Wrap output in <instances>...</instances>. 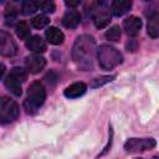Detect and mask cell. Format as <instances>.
Listing matches in <instances>:
<instances>
[{"label": "cell", "instance_id": "7", "mask_svg": "<svg viewBox=\"0 0 159 159\" xmlns=\"http://www.w3.org/2000/svg\"><path fill=\"white\" fill-rule=\"evenodd\" d=\"M157 145L154 138H129L124 143V149L127 153L137 154L140 152H145L153 149Z\"/></svg>", "mask_w": 159, "mask_h": 159}, {"label": "cell", "instance_id": "11", "mask_svg": "<svg viewBox=\"0 0 159 159\" xmlns=\"http://www.w3.org/2000/svg\"><path fill=\"white\" fill-rule=\"evenodd\" d=\"M86 91H87V86L83 82H75L65 89L63 94H65V97L73 99V98H78L81 96H83L86 93Z\"/></svg>", "mask_w": 159, "mask_h": 159}, {"label": "cell", "instance_id": "25", "mask_svg": "<svg viewBox=\"0 0 159 159\" xmlns=\"http://www.w3.org/2000/svg\"><path fill=\"white\" fill-rule=\"evenodd\" d=\"M154 159H159V158H154Z\"/></svg>", "mask_w": 159, "mask_h": 159}, {"label": "cell", "instance_id": "20", "mask_svg": "<svg viewBox=\"0 0 159 159\" xmlns=\"http://www.w3.org/2000/svg\"><path fill=\"white\" fill-rule=\"evenodd\" d=\"M104 36L109 41H118L120 39V29L118 26H112L106 31Z\"/></svg>", "mask_w": 159, "mask_h": 159}, {"label": "cell", "instance_id": "5", "mask_svg": "<svg viewBox=\"0 0 159 159\" xmlns=\"http://www.w3.org/2000/svg\"><path fill=\"white\" fill-rule=\"evenodd\" d=\"M26 77H27L26 70H24L21 67H14L4 80L5 87L15 96H20L21 94V84L26 81Z\"/></svg>", "mask_w": 159, "mask_h": 159}, {"label": "cell", "instance_id": "22", "mask_svg": "<svg viewBox=\"0 0 159 159\" xmlns=\"http://www.w3.org/2000/svg\"><path fill=\"white\" fill-rule=\"evenodd\" d=\"M39 10L42 12H53L55 4L52 1H39Z\"/></svg>", "mask_w": 159, "mask_h": 159}, {"label": "cell", "instance_id": "17", "mask_svg": "<svg viewBox=\"0 0 159 159\" xmlns=\"http://www.w3.org/2000/svg\"><path fill=\"white\" fill-rule=\"evenodd\" d=\"M39 10V1L26 0L21 2V12L24 15H32Z\"/></svg>", "mask_w": 159, "mask_h": 159}, {"label": "cell", "instance_id": "13", "mask_svg": "<svg viewBox=\"0 0 159 159\" xmlns=\"http://www.w3.org/2000/svg\"><path fill=\"white\" fill-rule=\"evenodd\" d=\"M132 7V1L129 0H116L111 4V12L114 16H123Z\"/></svg>", "mask_w": 159, "mask_h": 159}, {"label": "cell", "instance_id": "26", "mask_svg": "<svg viewBox=\"0 0 159 159\" xmlns=\"http://www.w3.org/2000/svg\"><path fill=\"white\" fill-rule=\"evenodd\" d=\"M139 159H140V158H139Z\"/></svg>", "mask_w": 159, "mask_h": 159}, {"label": "cell", "instance_id": "15", "mask_svg": "<svg viewBox=\"0 0 159 159\" xmlns=\"http://www.w3.org/2000/svg\"><path fill=\"white\" fill-rule=\"evenodd\" d=\"M81 22V16L80 12L77 10H68L65 12L63 17H62V24L63 26L68 27V29H75L80 25Z\"/></svg>", "mask_w": 159, "mask_h": 159}, {"label": "cell", "instance_id": "14", "mask_svg": "<svg viewBox=\"0 0 159 159\" xmlns=\"http://www.w3.org/2000/svg\"><path fill=\"white\" fill-rule=\"evenodd\" d=\"M26 47L30 51L35 52L36 55L37 53H42V52L46 51V43H45V41L40 36H37V35L31 36V37H29L26 40Z\"/></svg>", "mask_w": 159, "mask_h": 159}, {"label": "cell", "instance_id": "18", "mask_svg": "<svg viewBox=\"0 0 159 159\" xmlns=\"http://www.w3.org/2000/svg\"><path fill=\"white\" fill-rule=\"evenodd\" d=\"M15 31H16L17 37H20V39H22V40L27 39L29 35H30V27H29V25H27L25 21L17 22V25H16V27H15Z\"/></svg>", "mask_w": 159, "mask_h": 159}, {"label": "cell", "instance_id": "12", "mask_svg": "<svg viewBox=\"0 0 159 159\" xmlns=\"http://www.w3.org/2000/svg\"><path fill=\"white\" fill-rule=\"evenodd\" d=\"M147 32L152 39L159 37V12L154 11L149 15L147 24Z\"/></svg>", "mask_w": 159, "mask_h": 159}, {"label": "cell", "instance_id": "8", "mask_svg": "<svg viewBox=\"0 0 159 159\" xmlns=\"http://www.w3.org/2000/svg\"><path fill=\"white\" fill-rule=\"evenodd\" d=\"M16 43L12 37L4 30L0 31V53L6 57H11L16 53Z\"/></svg>", "mask_w": 159, "mask_h": 159}, {"label": "cell", "instance_id": "10", "mask_svg": "<svg viewBox=\"0 0 159 159\" xmlns=\"http://www.w3.org/2000/svg\"><path fill=\"white\" fill-rule=\"evenodd\" d=\"M123 29L129 36H137L142 29V20L137 16H129L123 22Z\"/></svg>", "mask_w": 159, "mask_h": 159}, {"label": "cell", "instance_id": "6", "mask_svg": "<svg viewBox=\"0 0 159 159\" xmlns=\"http://www.w3.org/2000/svg\"><path fill=\"white\" fill-rule=\"evenodd\" d=\"M19 117V106L14 99L9 97H1L0 99V120L2 124L11 123Z\"/></svg>", "mask_w": 159, "mask_h": 159}, {"label": "cell", "instance_id": "1", "mask_svg": "<svg viewBox=\"0 0 159 159\" xmlns=\"http://www.w3.org/2000/svg\"><path fill=\"white\" fill-rule=\"evenodd\" d=\"M72 60L82 71H92L94 56L97 55L96 41L91 35H81L76 39L72 47Z\"/></svg>", "mask_w": 159, "mask_h": 159}, {"label": "cell", "instance_id": "2", "mask_svg": "<svg viewBox=\"0 0 159 159\" xmlns=\"http://www.w3.org/2000/svg\"><path fill=\"white\" fill-rule=\"evenodd\" d=\"M45 99H46V89L43 84L39 81H35L30 84L27 89V96L26 99L24 101V108L29 114H34L43 104Z\"/></svg>", "mask_w": 159, "mask_h": 159}, {"label": "cell", "instance_id": "4", "mask_svg": "<svg viewBox=\"0 0 159 159\" xmlns=\"http://www.w3.org/2000/svg\"><path fill=\"white\" fill-rule=\"evenodd\" d=\"M89 14L93 19L96 27L103 29L111 22V10L104 1L92 2L89 5Z\"/></svg>", "mask_w": 159, "mask_h": 159}, {"label": "cell", "instance_id": "3", "mask_svg": "<svg viewBox=\"0 0 159 159\" xmlns=\"http://www.w3.org/2000/svg\"><path fill=\"white\" fill-rule=\"evenodd\" d=\"M97 60L103 70H112L122 62V55L116 47L104 43L97 48Z\"/></svg>", "mask_w": 159, "mask_h": 159}, {"label": "cell", "instance_id": "16", "mask_svg": "<svg viewBox=\"0 0 159 159\" xmlns=\"http://www.w3.org/2000/svg\"><path fill=\"white\" fill-rule=\"evenodd\" d=\"M45 37L51 45H61L65 40L63 32L57 27H48L45 32Z\"/></svg>", "mask_w": 159, "mask_h": 159}, {"label": "cell", "instance_id": "21", "mask_svg": "<svg viewBox=\"0 0 159 159\" xmlns=\"http://www.w3.org/2000/svg\"><path fill=\"white\" fill-rule=\"evenodd\" d=\"M5 22H6V25H12L14 22H15V20L17 19V11H16V9L15 7H7L6 10H5Z\"/></svg>", "mask_w": 159, "mask_h": 159}, {"label": "cell", "instance_id": "9", "mask_svg": "<svg viewBox=\"0 0 159 159\" xmlns=\"http://www.w3.org/2000/svg\"><path fill=\"white\" fill-rule=\"evenodd\" d=\"M26 70L30 73H39L46 65V60L45 57L40 56V55H31L29 57H26Z\"/></svg>", "mask_w": 159, "mask_h": 159}, {"label": "cell", "instance_id": "23", "mask_svg": "<svg viewBox=\"0 0 159 159\" xmlns=\"http://www.w3.org/2000/svg\"><path fill=\"white\" fill-rule=\"evenodd\" d=\"M113 80H114V76H104V77H101V78H96V80L92 82L91 87H92V88H97V87H101V86H103V84H106V83L113 81Z\"/></svg>", "mask_w": 159, "mask_h": 159}, {"label": "cell", "instance_id": "24", "mask_svg": "<svg viewBox=\"0 0 159 159\" xmlns=\"http://www.w3.org/2000/svg\"><path fill=\"white\" fill-rule=\"evenodd\" d=\"M65 4H66V6H70V7H75V6H77V5H80L81 4V1H65Z\"/></svg>", "mask_w": 159, "mask_h": 159}, {"label": "cell", "instance_id": "19", "mask_svg": "<svg viewBox=\"0 0 159 159\" xmlns=\"http://www.w3.org/2000/svg\"><path fill=\"white\" fill-rule=\"evenodd\" d=\"M31 24L35 29H43L46 27L48 24H50V19L45 15H40V16H36L31 20Z\"/></svg>", "mask_w": 159, "mask_h": 159}]
</instances>
